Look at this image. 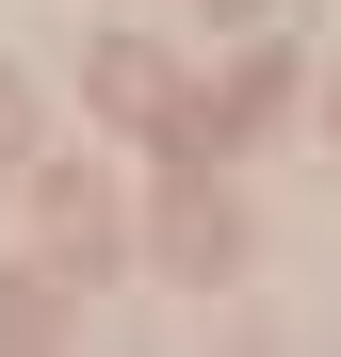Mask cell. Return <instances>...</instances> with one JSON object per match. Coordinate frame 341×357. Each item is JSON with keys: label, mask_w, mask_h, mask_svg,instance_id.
I'll use <instances>...</instances> for the list:
<instances>
[{"label": "cell", "mask_w": 341, "mask_h": 357, "mask_svg": "<svg viewBox=\"0 0 341 357\" xmlns=\"http://www.w3.org/2000/svg\"><path fill=\"white\" fill-rule=\"evenodd\" d=\"M162 244H179V276H227V244H244V227H227V211H195V195H179V211H162Z\"/></svg>", "instance_id": "obj_2"}, {"label": "cell", "mask_w": 341, "mask_h": 357, "mask_svg": "<svg viewBox=\"0 0 341 357\" xmlns=\"http://www.w3.org/2000/svg\"><path fill=\"white\" fill-rule=\"evenodd\" d=\"M49 244H66V276H98V244H114V211L82 195V178H49Z\"/></svg>", "instance_id": "obj_1"}, {"label": "cell", "mask_w": 341, "mask_h": 357, "mask_svg": "<svg viewBox=\"0 0 341 357\" xmlns=\"http://www.w3.org/2000/svg\"><path fill=\"white\" fill-rule=\"evenodd\" d=\"M17 162H33V98L0 82V178H17Z\"/></svg>", "instance_id": "obj_3"}]
</instances>
